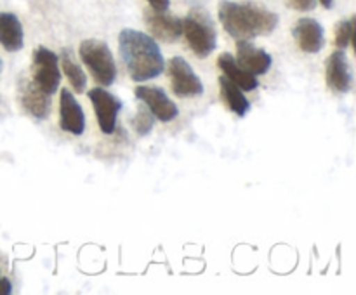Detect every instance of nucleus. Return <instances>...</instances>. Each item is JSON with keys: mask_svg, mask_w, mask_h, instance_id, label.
<instances>
[{"mask_svg": "<svg viewBox=\"0 0 356 295\" xmlns=\"http://www.w3.org/2000/svg\"><path fill=\"white\" fill-rule=\"evenodd\" d=\"M59 125L63 130L73 135H82L86 130V115L68 89H63L59 96Z\"/></svg>", "mask_w": 356, "mask_h": 295, "instance_id": "f8f14e48", "label": "nucleus"}, {"mask_svg": "<svg viewBox=\"0 0 356 295\" xmlns=\"http://www.w3.org/2000/svg\"><path fill=\"white\" fill-rule=\"evenodd\" d=\"M289 7H292L294 10H313L316 7V0H287Z\"/></svg>", "mask_w": 356, "mask_h": 295, "instance_id": "412c9836", "label": "nucleus"}, {"mask_svg": "<svg viewBox=\"0 0 356 295\" xmlns=\"http://www.w3.org/2000/svg\"><path fill=\"white\" fill-rule=\"evenodd\" d=\"M79 54L97 83L110 87L115 82V78H117V65H115L110 47L103 40L87 38L80 44Z\"/></svg>", "mask_w": 356, "mask_h": 295, "instance_id": "20e7f679", "label": "nucleus"}, {"mask_svg": "<svg viewBox=\"0 0 356 295\" xmlns=\"http://www.w3.org/2000/svg\"><path fill=\"white\" fill-rule=\"evenodd\" d=\"M89 99L96 110L97 124H99L103 134H113L115 127H117L118 111L122 110V101L115 94L108 92L106 89H101V87L89 90Z\"/></svg>", "mask_w": 356, "mask_h": 295, "instance_id": "0eeeda50", "label": "nucleus"}, {"mask_svg": "<svg viewBox=\"0 0 356 295\" xmlns=\"http://www.w3.org/2000/svg\"><path fill=\"white\" fill-rule=\"evenodd\" d=\"M152 6V9L156 10H169L170 0H146Z\"/></svg>", "mask_w": 356, "mask_h": 295, "instance_id": "4be33fe9", "label": "nucleus"}, {"mask_svg": "<svg viewBox=\"0 0 356 295\" xmlns=\"http://www.w3.org/2000/svg\"><path fill=\"white\" fill-rule=\"evenodd\" d=\"M218 65L219 68L222 69L226 78H229L233 83H236L242 90H254L259 85L256 75H250L249 71H245V69L236 62L235 56H232L229 52H222V54L219 56Z\"/></svg>", "mask_w": 356, "mask_h": 295, "instance_id": "dca6fc26", "label": "nucleus"}, {"mask_svg": "<svg viewBox=\"0 0 356 295\" xmlns=\"http://www.w3.org/2000/svg\"><path fill=\"white\" fill-rule=\"evenodd\" d=\"M61 66H63V69H65L66 78L70 80V83H72L73 89H75L79 94L83 92L87 87V76H86V73H83L82 66L76 65V61L73 59V54L70 52V49H63Z\"/></svg>", "mask_w": 356, "mask_h": 295, "instance_id": "a211bd4d", "label": "nucleus"}, {"mask_svg": "<svg viewBox=\"0 0 356 295\" xmlns=\"http://www.w3.org/2000/svg\"><path fill=\"white\" fill-rule=\"evenodd\" d=\"M118 49L129 76L134 82L156 78L165 69L162 51L152 35L124 28L118 35Z\"/></svg>", "mask_w": 356, "mask_h": 295, "instance_id": "f03ea898", "label": "nucleus"}, {"mask_svg": "<svg viewBox=\"0 0 356 295\" xmlns=\"http://www.w3.org/2000/svg\"><path fill=\"white\" fill-rule=\"evenodd\" d=\"M0 44L9 52H17L23 49V24L16 14L0 12Z\"/></svg>", "mask_w": 356, "mask_h": 295, "instance_id": "2eb2a0df", "label": "nucleus"}, {"mask_svg": "<svg viewBox=\"0 0 356 295\" xmlns=\"http://www.w3.org/2000/svg\"><path fill=\"white\" fill-rule=\"evenodd\" d=\"M2 68H3V62H2V58H0V73H2Z\"/></svg>", "mask_w": 356, "mask_h": 295, "instance_id": "393cba45", "label": "nucleus"}, {"mask_svg": "<svg viewBox=\"0 0 356 295\" xmlns=\"http://www.w3.org/2000/svg\"><path fill=\"white\" fill-rule=\"evenodd\" d=\"M236 62L250 75H264L271 68V56L250 40H236Z\"/></svg>", "mask_w": 356, "mask_h": 295, "instance_id": "4468645a", "label": "nucleus"}, {"mask_svg": "<svg viewBox=\"0 0 356 295\" xmlns=\"http://www.w3.org/2000/svg\"><path fill=\"white\" fill-rule=\"evenodd\" d=\"M170 87L174 94L179 97H198L204 94V83L198 78L188 61L181 56H176L169 61Z\"/></svg>", "mask_w": 356, "mask_h": 295, "instance_id": "423d86ee", "label": "nucleus"}, {"mask_svg": "<svg viewBox=\"0 0 356 295\" xmlns=\"http://www.w3.org/2000/svg\"><path fill=\"white\" fill-rule=\"evenodd\" d=\"M320 3H322V6L325 7V9H332L334 0H320Z\"/></svg>", "mask_w": 356, "mask_h": 295, "instance_id": "b1692460", "label": "nucleus"}, {"mask_svg": "<svg viewBox=\"0 0 356 295\" xmlns=\"http://www.w3.org/2000/svg\"><path fill=\"white\" fill-rule=\"evenodd\" d=\"M327 85L336 92H350L353 87V69L344 51H334L325 62Z\"/></svg>", "mask_w": 356, "mask_h": 295, "instance_id": "9d476101", "label": "nucleus"}, {"mask_svg": "<svg viewBox=\"0 0 356 295\" xmlns=\"http://www.w3.org/2000/svg\"><path fill=\"white\" fill-rule=\"evenodd\" d=\"M155 125V117H153L152 111L148 110V106H139L138 113H136L134 120H132V127L136 128L139 135H146L149 134V130L153 128Z\"/></svg>", "mask_w": 356, "mask_h": 295, "instance_id": "aec40b11", "label": "nucleus"}, {"mask_svg": "<svg viewBox=\"0 0 356 295\" xmlns=\"http://www.w3.org/2000/svg\"><path fill=\"white\" fill-rule=\"evenodd\" d=\"M145 24L148 26L149 35L162 42H176L183 35V19L167 10L146 9Z\"/></svg>", "mask_w": 356, "mask_h": 295, "instance_id": "1a4fd4ad", "label": "nucleus"}, {"mask_svg": "<svg viewBox=\"0 0 356 295\" xmlns=\"http://www.w3.org/2000/svg\"><path fill=\"white\" fill-rule=\"evenodd\" d=\"M183 33L195 56L207 58L218 47V31L209 10L193 7L183 19Z\"/></svg>", "mask_w": 356, "mask_h": 295, "instance_id": "7ed1b4c3", "label": "nucleus"}, {"mask_svg": "<svg viewBox=\"0 0 356 295\" xmlns=\"http://www.w3.org/2000/svg\"><path fill=\"white\" fill-rule=\"evenodd\" d=\"M136 97L141 101L143 104L148 106L153 117L159 118L162 121H170L179 115L176 103L170 99L165 94V90L160 89L156 85H139L136 87Z\"/></svg>", "mask_w": 356, "mask_h": 295, "instance_id": "6e6552de", "label": "nucleus"}, {"mask_svg": "<svg viewBox=\"0 0 356 295\" xmlns=\"http://www.w3.org/2000/svg\"><path fill=\"white\" fill-rule=\"evenodd\" d=\"M219 21L226 33L236 40H252L277 30L278 14L252 0H222L219 3Z\"/></svg>", "mask_w": 356, "mask_h": 295, "instance_id": "f257e3e1", "label": "nucleus"}, {"mask_svg": "<svg viewBox=\"0 0 356 295\" xmlns=\"http://www.w3.org/2000/svg\"><path fill=\"white\" fill-rule=\"evenodd\" d=\"M33 82L44 92L54 94L61 83V71H59V58L47 47H37L33 51Z\"/></svg>", "mask_w": 356, "mask_h": 295, "instance_id": "39448f33", "label": "nucleus"}, {"mask_svg": "<svg viewBox=\"0 0 356 295\" xmlns=\"http://www.w3.org/2000/svg\"><path fill=\"white\" fill-rule=\"evenodd\" d=\"M355 24H356V17L353 16L351 19H344L339 21L336 26V45L337 49L344 51L348 45L353 42L355 38Z\"/></svg>", "mask_w": 356, "mask_h": 295, "instance_id": "6ab92c4d", "label": "nucleus"}, {"mask_svg": "<svg viewBox=\"0 0 356 295\" xmlns=\"http://www.w3.org/2000/svg\"><path fill=\"white\" fill-rule=\"evenodd\" d=\"M219 85H221V94L222 97H225L229 110H232L236 117H245L250 111V103L245 97V94L242 92V89H240L236 83H233L229 78H226V76H221V78H219Z\"/></svg>", "mask_w": 356, "mask_h": 295, "instance_id": "f3484780", "label": "nucleus"}, {"mask_svg": "<svg viewBox=\"0 0 356 295\" xmlns=\"http://www.w3.org/2000/svg\"><path fill=\"white\" fill-rule=\"evenodd\" d=\"M10 292H13V285L6 276L0 274V295H9Z\"/></svg>", "mask_w": 356, "mask_h": 295, "instance_id": "5701e85b", "label": "nucleus"}, {"mask_svg": "<svg viewBox=\"0 0 356 295\" xmlns=\"http://www.w3.org/2000/svg\"><path fill=\"white\" fill-rule=\"evenodd\" d=\"M19 97L24 110L37 120H45L51 113V94L44 92L33 80H21Z\"/></svg>", "mask_w": 356, "mask_h": 295, "instance_id": "ddd939ff", "label": "nucleus"}, {"mask_svg": "<svg viewBox=\"0 0 356 295\" xmlns=\"http://www.w3.org/2000/svg\"><path fill=\"white\" fill-rule=\"evenodd\" d=\"M292 37H294L296 44L302 52L308 54H316L325 45V31L323 26L313 17H302L294 24L292 30Z\"/></svg>", "mask_w": 356, "mask_h": 295, "instance_id": "9b49d317", "label": "nucleus"}]
</instances>
